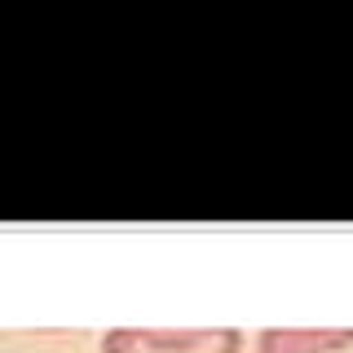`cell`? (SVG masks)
<instances>
[{"instance_id":"obj_1","label":"cell","mask_w":353,"mask_h":353,"mask_svg":"<svg viewBox=\"0 0 353 353\" xmlns=\"http://www.w3.org/2000/svg\"><path fill=\"white\" fill-rule=\"evenodd\" d=\"M102 353H239V331L230 327H124L102 336Z\"/></svg>"},{"instance_id":"obj_2","label":"cell","mask_w":353,"mask_h":353,"mask_svg":"<svg viewBox=\"0 0 353 353\" xmlns=\"http://www.w3.org/2000/svg\"><path fill=\"white\" fill-rule=\"evenodd\" d=\"M349 340L353 331H265L261 353H331Z\"/></svg>"}]
</instances>
